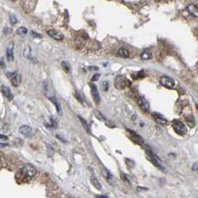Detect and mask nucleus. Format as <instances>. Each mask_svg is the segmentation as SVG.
<instances>
[{
    "label": "nucleus",
    "mask_w": 198,
    "mask_h": 198,
    "mask_svg": "<svg viewBox=\"0 0 198 198\" xmlns=\"http://www.w3.org/2000/svg\"><path fill=\"white\" fill-rule=\"evenodd\" d=\"M172 125L174 128V131L177 133V134H179V135H185L186 134L187 128L181 121H178V120L173 121Z\"/></svg>",
    "instance_id": "f257e3e1"
},
{
    "label": "nucleus",
    "mask_w": 198,
    "mask_h": 198,
    "mask_svg": "<svg viewBox=\"0 0 198 198\" xmlns=\"http://www.w3.org/2000/svg\"><path fill=\"white\" fill-rule=\"evenodd\" d=\"M21 174L26 178H32L37 174V169L31 163H26L21 169Z\"/></svg>",
    "instance_id": "f03ea898"
},
{
    "label": "nucleus",
    "mask_w": 198,
    "mask_h": 198,
    "mask_svg": "<svg viewBox=\"0 0 198 198\" xmlns=\"http://www.w3.org/2000/svg\"><path fill=\"white\" fill-rule=\"evenodd\" d=\"M146 153H147V156L149 158V160L151 161L155 166L160 168L161 170L164 171V166H163V163H162V161L160 160L158 157H157V155L156 154H154L151 150H146Z\"/></svg>",
    "instance_id": "7ed1b4c3"
},
{
    "label": "nucleus",
    "mask_w": 198,
    "mask_h": 198,
    "mask_svg": "<svg viewBox=\"0 0 198 198\" xmlns=\"http://www.w3.org/2000/svg\"><path fill=\"white\" fill-rule=\"evenodd\" d=\"M130 83L131 82L128 81L123 76H117L114 81V85L118 90H123L127 85H130Z\"/></svg>",
    "instance_id": "20e7f679"
},
{
    "label": "nucleus",
    "mask_w": 198,
    "mask_h": 198,
    "mask_svg": "<svg viewBox=\"0 0 198 198\" xmlns=\"http://www.w3.org/2000/svg\"><path fill=\"white\" fill-rule=\"evenodd\" d=\"M160 83H161L163 87L167 89H173L175 86V81L172 78L167 76H163L160 79Z\"/></svg>",
    "instance_id": "39448f33"
},
{
    "label": "nucleus",
    "mask_w": 198,
    "mask_h": 198,
    "mask_svg": "<svg viewBox=\"0 0 198 198\" xmlns=\"http://www.w3.org/2000/svg\"><path fill=\"white\" fill-rule=\"evenodd\" d=\"M137 102H138V105L139 107L141 108V110L144 112H149L150 111V104L148 101L142 98V97H140V98H138V100H137Z\"/></svg>",
    "instance_id": "423d86ee"
},
{
    "label": "nucleus",
    "mask_w": 198,
    "mask_h": 198,
    "mask_svg": "<svg viewBox=\"0 0 198 198\" xmlns=\"http://www.w3.org/2000/svg\"><path fill=\"white\" fill-rule=\"evenodd\" d=\"M90 90H92V98L95 101L96 104H99L100 101V93H99V90L98 88L96 87L95 84H90Z\"/></svg>",
    "instance_id": "0eeeda50"
},
{
    "label": "nucleus",
    "mask_w": 198,
    "mask_h": 198,
    "mask_svg": "<svg viewBox=\"0 0 198 198\" xmlns=\"http://www.w3.org/2000/svg\"><path fill=\"white\" fill-rule=\"evenodd\" d=\"M19 132L25 137H31L33 135V130L28 125H23L19 128Z\"/></svg>",
    "instance_id": "6e6552de"
},
{
    "label": "nucleus",
    "mask_w": 198,
    "mask_h": 198,
    "mask_svg": "<svg viewBox=\"0 0 198 198\" xmlns=\"http://www.w3.org/2000/svg\"><path fill=\"white\" fill-rule=\"evenodd\" d=\"M153 119L155 120V121H156L157 123L162 124V125L167 124V122H168L167 119H166V118H164L162 114L157 113V112H153Z\"/></svg>",
    "instance_id": "1a4fd4ad"
},
{
    "label": "nucleus",
    "mask_w": 198,
    "mask_h": 198,
    "mask_svg": "<svg viewBox=\"0 0 198 198\" xmlns=\"http://www.w3.org/2000/svg\"><path fill=\"white\" fill-rule=\"evenodd\" d=\"M188 13L194 18H198V7H196L194 4H190L186 7Z\"/></svg>",
    "instance_id": "9d476101"
},
{
    "label": "nucleus",
    "mask_w": 198,
    "mask_h": 198,
    "mask_svg": "<svg viewBox=\"0 0 198 198\" xmlns=\"http://www.w3.org/2000/svg\"><path fill=\"white\" fill-rule=\"evenodd\" d=\"M47 34H49L52 39H54L58 41H61L63 39V35L61 33H60L58 31L54 30V29H50L47 31Z\"/></svg>",
    "instance_id": "9b49d317"
},
{
    "label": "nucleus",
    "mask_w": 198,
    "mask_h": 198,
    "mask_svg": "<svg viewBox=\"0 0 198 198\" xmlns=\"http://www.w3.org/2000/svg\"><path fill=\"white\" fill-rule=\"evenodd\" d=\"M129 132H130V134H131L130 137H131V139H132L133 142H136V143H140V144L143 143V139L140 135H138L136 132H132V131H130V130H129Z\"/></svg>",
    "instance_id": "f8f14e48"
},
{
    "label": "nucleus",
    "mask_w": 198,
    "mask_h": 198,
    "mask_svg": "<svg viewBox=\"0 0 198 198\" xmlns=\"http://www.w3.org/2000/svg\"><path fill=\"white\" fill-rule=\"evenodd\" d=\"M2 92L5 95V97H6L7 100H11L13 99V94L11 90H10L7 86H5V85H2Z\"/></svg>",
    "instance_id": "ddd939ff"
},
{
    "label": "nucleus",
    "mask_w": 198,
    "mask_h": 198,
    "mask_svg": "<svg viewBox=\"0 0 198 198\" xmlns=\"http://www.w3.org/2000/svg\"><path fill=\"white\" fill-rule=\"evenodd\" d=\"M13 44H9L7 49V58L9 62L14 60V51H13Z\"/></svg>",
    "instance_id": "4468645a"
},
{
    "label": "nucleus",
    "mask_w": 198,
    "mask_h": 198,
    "mask_svg": "<svg viewBox=\"0 0 198 198\" xmlns=\"http://www.w3.org/2000/svg\"><path fill=\"white\" fill-rule=\"evenodd\" d=\"M11 83H12V85H13L14 87L19 86L20 83H21V77H20V75L17 74L15 77H13L11 79Z\"/></svg>",
    "instance_id": "2eb2a0df"
},
{
    "label": "nucleus",
    "mask_w": 198,
    "mask_h": 198,
    "mask_svg": "<svg viewBox=\"0 0 198 198\" xmlns=\"http://www.w3.org/2000/svg\"><path fill=\"white\" fill-rule=\"evenodd\" d=\"M90 181H92V184L93 186H95V188L96 189H98V190H101V184L99 182V180L95 177L94 175H92V177H90Z\"/></svg>",
    "instance_id": "dca6fc26"
},
{
    "label": "nucleus",
    "mask_w": 198,
    "mask_h": 198,
    "mask_svg": "<svg viewBox=\"0 0 198 198\" xmlns=\"http://www.w3.org/2000/svg\"><path fill=\"white\" fill-rule=\"evenodd\" d=\"M141 58L143 60H151V58H153V54H152L151 51L144 50L141 54Z\"/></svg>",
    "instance_id": "f3484780"
},
{
    "label": "nucleus",
    "mask_w": 198,
    "mask_h": 198,
    "mask_svg": "<svg viewBox=\"0 0 198 198\" xmlns=\"http://www.w3.org/2000/svg\"><path fill=\"white\" fill-rule=\"evenodd\" d=\"M118 54H119L120 57L124 58H129V56H130L129 51H128L126 49H120L119 50H118Z\"/></svg>",
    "instance_id": "a211bd4d"
},
{
    "label": "nucleus",
    "mask_w": 198,
    "mask_h": 198,
    "mask_svg": "<svg viewBox=\"0 0 198 198\" xmlns=\"http://www.w3.org/2000/svg\"><path fill=\"white\" fill-rule=\"evenodd\" d=\"M93 115H94L96 118H97L98 120H100V121H106L105 117L102 115V113H101L100 111H97V110H94V111H93Z\"/></svg>",
    "instance_id": "6ab92c4d"
},
{
    "label": "nucleus",
    "mask_w": 198,
    "mask_h": 198,
    "mask_svg": "<svg viewBox=\"0 0 198 198\" xmlns=\"http://www.w3.org/2000/svg\"><path fill=\"white\" fill-rule=\"evenodd\" d=\"M50 100L52 101L53 103L55 104V106H56V108H57V111H58V112H60V104L58 103V100L55 98V97H50Z\"/></svg>",
    "instance_id": "aec40b11"
},
{
    "label": "nucleus",
    "mask_w": 198,
    "mask_h": 198,
    "mask_svg": "<svg viewBox=\"0 0 198 198\" xmlns=\"http://www.w3.org/2000/svg\"><path fill=\"white\" fill-rule=\"evenodd\" d=\"M17 33L19 36H25V35H26V33H28V29H26V28H24V26H21V28H19L17 30Z\"/></svg>",
    "instance_id": "412c9836"
},
{
    "label": "nucleus",
    "mask_w": 198,
    "mask_h": 198,
    "mask_svg": "<svg viewBox=\"0 0 198 198\" xmlns=\"http://www.w3.org/2000/svg\"><path fill=\"white\" fill-rule=\"evenodd\" d=\"M61 65H62L63 69H64V71H65L66 72H68V71H69V69H71V68H69V65H68V64L67 62L63 61V62L61 63Z\"/></svg>",
    "instance_id": "4be33fe9"
},
{
    "label": "nucleus",
    "mask_w": 198,
    "mask_h": 198,
    "mask_svg": "<svg viewBox=\"0 0 198 198\" xmlns=\"http://www.w3.org/2000/svg\"><path fill=\"white\" fill-rule=\"evenodd\" d=\"M76 97H77V99L81 101V102L82 103V104H85V100H84V98L82 97V96L79 94L78 92H76Z\"/></svg>",
    "instance_id": "5701e85b"
},
{
    "label": "nucleus",
    "mask_w": 198,
    "mask_h": 198,
    "mask_svg": "<svg viewBox=\"0 0 198 198\" xmlns=\"http://www.w3.org/2000/svg\"><path fill=\"white\" fill-rule=\"evenodd\" d=\"M79 120H81V123H82V125H83V127L85 128V129H86L88 132H89V126H88V124L86 123V121H85L83 119H82V118L81 117V116H79Z\"/></svg>",
    "instance_id": "b1692460"
},
{
    "label": "nucleus",
    "mask_w": 198,
    "mask_h": 198,
    "mask_svg": "<svg viewBox=\"0 0 198 198\" xmlns=\"http://www.w3.org/2000/svg\"><path fill=\"white\" fill-rule=\"evenodd\" d=\"M0 141H1V146H2V145H4L5 142H7V137L5 136L4 134H1L0 135Z\"/></svg>",
    "instance_id": "393cba45"
},
{
    "label": "nucleus",
    "mask_w": 198,
    "mask_h": 198,
    "mask_svg": "<svg viewBox=\"0 0 198 198\" xmlns=\"http://www.w3.org/2000/svg\"><path fill=\"white\" fill-rule=\"evenodd\" d=\"M10 22H11V24H16L18 22V19L16 18V17L14 15H11L10 16Z\"/></svg>",
    "instance_id": "a878e982"
},
{
    "label": "nucleus",
    "mask_w": 198,
    "mask_h": 198,
    "mask_svg": "<svg viewBox=\"0 0 198 198\" xmlns=\"http://www.w3.org/2000/svg\"><path fill=\"white\" fill-rule=\"evenodd\" d=\"M18 73L17 72H7V78H9V79H12L13 77H15L16 76V75H17Z\"/></svg>",
    "instance_id": "bb28decb"
},
{
    "label": "nucleus",
    "mask_w": 198,
    "mask_h": 198,
    "mask_svg": "<svg viewBox=\"0 0 198 198\" xmlns=\"http://www.w3.org/2000/svg\"><path fill=\"white\" fill-rule=\"evenodd\" d=\"M50 122H51V127H53V128H56L57 127V121L53 119L52 117L50 118Z\"/></svg>",
    "instance_id": "cd10ccee"
},
{
    "label": "nucleus",
    "mask_w": 198,
    "mask_h": 198,
    "mask_svg": "<svg viewBox=\"0 0 198 198\" xmlns=\"http://www.w3.org/2000/svg\"><path fill=\"white\" fill-rule=\"evenodd\" d=\"M31 35H32V37H37V39H41V37H42V36H41V35L36 33V32H34V31H32V32H31Z\"/></svg>",
    "instance_id": "c85d7f7f"
},
{
    "label": "nucleus",
    "mask_w": 198,
    "mask_h": 198,
    "mask_svg": "<svg viewBox=\"0 0 198 198\" xmlns=\"http://www.w3.org/2000/svg\"><path fill=\"white\" fill-rule=\"evenodd\" d=\"M121 175L122 176V178H123V180H124V181H126V182H129V183H130V177H129V176H128V175H126V174H123V173H122Z\"/></svg>",
    "instance_id": "c756f323"
},
{
    "label": "nucleus",
    "mask_w": 198,
    "mask_h": 198,
    "mask_svg": "<svg viewBox=\"0 0 198 198\" xmlns=\"http://www.w3.org/2000/svg\"><path fill=\"white\" fill-rule=\"evenodd\" d=\"M99 78H100V74H95L94 76L92 77V81H98Z\"/></svg>",
    "instance_id": "7c9ffc66"
},
{
    "label": "nucleus",
    "mask_w": 198,
    "mask_h": 198,
    "mask_svg": "<svg viewBox=\"0 0 198 198\" xmlns=\"http://www.w3.org/2000/svg\"><path fill=\"white\" fill-rule=\"evenodd\" d=\"M102 86L104 87V88H103V90H104V92H106V90H108V87H109V85H108V82H106V81L102 82Z\"/></svg>",
    "instance_id": "2f4dec72"
},
{
    "label": "nucleus",
    "mask_w": 198,
    "mask_h": 198,
    "mask_svg": "<svg viewBox=\"0 0 198 198\" xmlns=\"http://www.w3.org/2000/svg\"><path fill=\"white\" fill-rule=\"evenodd\" d=\"M90 68L92 69V71H97V69H98V68H97V67H90Z\"/></svg>",
    "instance_id": "473e14b6"
},
{
    "label": "nucleus",
    "mask_w": 198,
    "mask_h": 198,
    "mask_svg": "<svg viewBox=\"0 0 198 198\" xmlns=\"http://www.w3.org/2000/svg\"><path fill=\"white\" fill-rule=\"evenodd\" d=\"M1 65H2V68H5V65H4V61H3V60H1Z\"/></svg>",
    "instance_id": "72a5a7b5"
},
{
    "label": "nucleus",
    "mask_w": 198,
    "mask_h": 198,
    "mask_svg": "<svg viewBox=\"0 0 198 198\" xmlns=\"http://www.w3.org/2000/svg\"><path fill=\"white\" fill-rule=\"evenodd\" d=\"M99 197H101V198H106L107 196H104V195H100V196H99Z\"/></svg>",
    "instance_id": "f704fd0d"
},
{
    "label": "nucleus",
    "mask_w": 198,
    "mask_h": 198,
    "mask_svg": "<svg viewBox=\"0 0 198 198\" xmlns=\"http://www.w3.org/2000/svg\"><path fill=\"white\" fill-rule=\"evenodd\" d=\"M197 173H198V169H197Z\"/></svg>",
    "instance_id": "c9c22d12"
}]
</instances>
